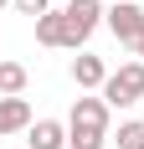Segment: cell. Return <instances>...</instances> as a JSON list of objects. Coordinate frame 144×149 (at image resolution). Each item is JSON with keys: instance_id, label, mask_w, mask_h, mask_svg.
<instances>
[{"instance_id": "1", "label": "cell", "mask_w": 144, "mask_h": 149, "mask_svg": "<svg viewBox=\"0 0 144 149\" xmlns=\"http://www.w3.org/2000/svg\"><path fill=\"white\" fill-rule=\"evenodd\" d=\"M108 123H113V108L98 98H77L72 103V118H67V149H108Z\"/></svg>"}, {"instance_id": "2", "label": "cell", "mask_w": 144, "mask_h": 149, "mask_svg": "<svg viewBox=\"0 0 144 149\" xmlns=\"http://www.w3.org/2000/svg\"><path fill=\"white\" fill-rule=\"evenodd\" d=\"M103 15H108V10H103V0H67V5H62V21H67L62 46H67V52H82L87 36L103 26Z\"/></svg>"}, {"instance_id": "3", "label": "cell", "mask_w": 144, "mask_h": 149, "mask_svg": "<svg viewBox=\"0 0 144 149\" xmlns=\"http://www.w3.org/2000/svg\"><path fill=\"white\" fill-rule=\"evenodd\" d=\"M103 103H108V108H134V103H144V62H124L118 72H108Z\"/></svg>"}, {"instance_id": "4", "label": "cell", "mask_w": 144, "mask_h": 149, "mask_svg": "<svg viewBox=\"0 0 144 149\" xmlns=\"http://www.w3.org/2000/svg\"><path fill=\"white\" fill-rule=\"evenodd\" d=\"M103 26L113 31L118 46H139V36H144V10L134 5V0H113L108 15H103Z\"/></svg>"}, {"instance_id": "5", "label": "cell", "mask_w": 144, "mask_h": 149, "mask_svg": "<svg viewBox=\"0 0 144 149\" xmlns=\"http://www.w3.org/2000/svg\"><path fill=\"white\" fill-rule=\"evenodd\" d=\"M72 82L87 88V93H103V82H108V62L93 57V52H77V57H72Z\"/></svg>"}, {"instance_id": "6", "label": "cell", "mask_w": 144, "mask_h": 149, "mask_svg": "<svg viewBox=\"0 0 144 149\" xmlns=\"http://www.w3.org/2000/svg\"><path fill=\"white\" fill-rule=\"evenodd\" d=\"M26 149H67V123L36 118V123L26 129Z\"/></svg>"}, {"instance_id": "7", "label": "cell", "mask_w": 144, "mask_h": 149, "mask_svg": "<svg viewBox=\"0 0 144 149\" xmlns=\"http://www.w3.org/2000/svg\"><path fill=\"white\" fill-rule=\"evenodd\" d=\"M31 123H36V118H31V103H26V98H0V139H5V134H26Z\"/></svg>"}, {"instance_id": "8", "label": "cell", "mask_w": 144, "mask_h": 149, "mask_svg": "<svg viewBox=\"0 0 144 149\" xmlns=\"http://www.w3.org/2000/svg\"><path fill=\"white\" fill-rule=\"evenodd\" d=\"M26 67H21V62H0V98H21V93H26Z\"/></svg>"}, {"instance_id": "9", "label": "cell", "mask_w": 144, "mask_h": 149, "mask_svg": "<svg viewBox=\"0 0 144 149\" xmlns=\"http://www.w3.org/2000/svg\"><path fill=\"white\" fill-rule=\"evenodd\" d=\"M62 31H67L62 10H46V15H36V41H41V46H62Z\"/></svg>"}, {"instance_id": "10", "label": "cell", "mask_w": 144, "mask_h": 149, "mask_svg": "<svg viewBox=\"0 0 144 149\" xmlns=\"http://www.w3.org/2000/svg\"><path fill=\"white\" fill-rule=\"evenodd\" d=\"M118 149H144V123L139 118H124V123H118Z\"/></svg>"}, {"instance_id": "11", "label": "cell", "mask_w": 144, "mask_h": 149, "mask_svg": "<svg viewBox=\"0 0 144 149\" xmlns=\"http://www.w3.org/2000/svg\"><path fill=\"white\" fill-rule=\"evenodd\" d=\"M15 10L36 21V15H46V10H52V0H15Z\"/></svg>"}, {"instance_id": "12", "label": "cell", "mask_w": 144, "mask_h": 149, "mask_svg": "<svg viewBox=\"0 0 144 149\" xmlns=\"http://www.w3.org/2000/svg\"><path fill=\"white\" fill-rule=\"evenodd\" d=\"M134 52H139V62H144V36H139V46H134Z\"/></svg>"}, {"instance_id": "13", "label": "cell", "mask_w": 144, "mask_h": 149, "mask_svg": "<svg viewBox=\"0 0 144 149\" xmlns=\"http://www.w3.org/2000/svg\"><path fill=\"white\" fill-rule=\"evenodd\" d=\"M5 5H15V0H0V10H5Z\"/></svg>"}, {"instance_id": "14", "label": "cell", "mask_w": 144, "mask_h": 149, "mask_svg": "<svg viewBox=\"0 0 144 149\" xmlns=\"http://www.w3.org/2000/svg\"><path fill=\"white\" fill-rule=\"evenodd\" d=\"M62 5H67V0H62Z\"/></svg>"}, {"instance_id": "15", "label": "cell", "mask_w": 144, "mask_h": 149, "mask_svg": "<svg viewBox=\"0 0 144 149\" xmlns=\"http://www.w3.org/2000/svg\"><path fill=\"white\" fill-rule=\"evenodd\" d=\"M108 5H113V0H108Z\"/></svg>"}]
</instances>
